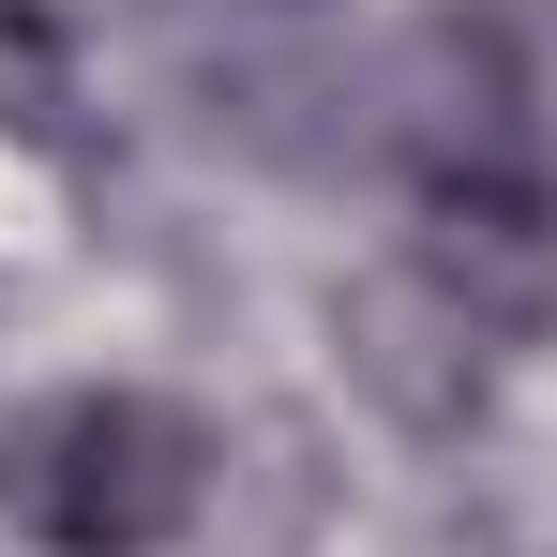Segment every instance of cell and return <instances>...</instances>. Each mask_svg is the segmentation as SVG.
Segmentation results:
<instances>
[{
	"instance_id": "1",
	"label": "cell",
	"mask_w": 557,
	"mask_h": 557,
	"mask_svg": "<svg viewBox=\"0 0 557 557\" xmlns=\"http://www.w3.org/2000/svg\"><path fill=\"white\" fill-rule=\"evenodd\" d=\"M211 497V437H196L166 392H46L15 437H0V512L46 557H166Z\"/></svg>"
}]
</instances>
